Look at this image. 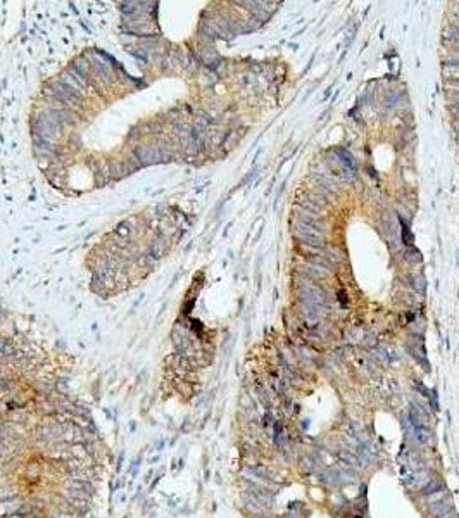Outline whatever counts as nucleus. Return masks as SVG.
<instances>
[{
	"label": "nucleus",
	"instance_id": "nucleus-2",
	"mask_svg": "<svg viewBox=\"0 0 459 518\" xmlns=\"http://www.w3.org/2000/svg\"><path fill=\"white\" fill-rule=\"evenodd\" d=\"M439 491H444V485H442V482H440L439 478H435V477H432L430 480H428L426 484L421 487V494L423 496H432V494L439 493Z\"/></svg>",
	"mask_w": 459,
	"mask_h": 518
},
{
	"label": "nucleus",
	"instance_id": "nucleus-1",
	"mask_svg": "<svg viewBox=\"0 0 459 518\" xmlns=\"http://www.w3.org/2000/svg\"><path fill=\"white\" fill-rule=\"evenodd\" d=\"M428 511H430L432 516L440 518L442 515H445V513L454 511V501H452L451 498H444V499H440V501H437V503H432L430 508H428Z\"/></svg>",
	"mask_w": 459,
	"mask_h": 518
},
{
	"label": "nucleus",
	"instance_id": "nucleus-3",
	"mask_svg": "<svg viewBox=\"0 0 459 518\" xmlns=\"http://www.w3.org/2000/svg\"><path fill=\"white\" fill-rule=\"evenodd\" d=\"M413 434H414L416 442L419 444H428L432 441V432L426 426H413Z\"/></svg>",
	"mask_w": 459,
	"mask_h": 518
}]
</instances>
